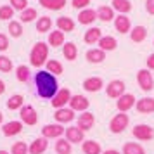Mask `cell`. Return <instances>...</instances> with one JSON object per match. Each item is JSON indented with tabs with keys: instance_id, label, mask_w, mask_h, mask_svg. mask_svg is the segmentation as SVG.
<instances>
[{
	"instance_id": "cell-44",
	"label": "cell",
	"mask_w": 154,
	"mask_h": 154,
	"mask_svg": "<svg viewBox=\"0 0 154 154\" xmlns=\"http://www.w3.org/2000/svg\"><path fill=\"white\" fill-rule=\"evenodd\" d=\"M88 4L90 0H71V5L78 11H83V9H88Z\"/></svg>"
},
{
	"instance_id": "cell-27",
	"label": "cell",
	"mask_w": 154,
	"mask_h": 154,
	"mask_svg": "<svg viewBox=\"0 0 154 154\" xmlns=\"http://www.w3.org/2000/svg\"><path fill=\"white\" fill-rule=\"evenodd\" d=\"M99 49L104 50V52H109V50H114L116 47H118V42H116V38L114 36H102L100 40H99Z\"/></svg>"
},
{
	"instance_id": "cell-11",
	"label": "cell",
	"mask_w": 154,
	"mask_h": 154,
	"mask_svg": "<svg viewBox=\"0 0 154 154\" xmlns=\"http://www.w3.org/2000/svg\"><path fill=\"white\" fill-rule=\"evenodd\" d=\"M135 104H137V100H135V97L132 94H123L116 100V107H118L119 112H128L132 107H135Z\"/></svg>"
},
{
	"instance_id": "cell-17",
	"label": "cell",
	"mask_w": 154,
	"mask_h": 154,
	"mask_svg": "<svg viewBox=\"0 0 154 154\" xmlns=\"http://www.w3.org/2000/svg\"><path fill=\"white\" fill-rule=\"evenodd\" d=\"M23 132V123L21 121H7L2 125V133L5 137H14Z\"/></svg>"
},
{
	"instance_id": "cell-47",
	"label": "cell",
	"mask_w": 154,
	"mask_h": 154,
	"mask_svg": "<svg viewBox=\"0 0 154 154\" xmlns=\"http://www.w3.org/2000/svg\"><path fill=\"white\" fill-rule=\"evenodd\" d=\"M147 69L149 71L154 69V54H151V56L147 57Z\"/></svg>"
},
{
	"instance_id": "cell-37",
	"label": "cell",
	"mask_w": 154,
	"mask_h": 154,
	"mask_svg": "<svg viewBox=\"0 0 154 154\" xmlns=\"http://www.w3.org/2000/svg\"><path fill=\"white\" fill-rule=\"evenodd\" d=\"M9 35L12 38H19L23 35V23L21 21H11L9 23Z\"/></svg>"
},
{
	"instance_id": "cell-10",
	"label": "cell",
	"mask_w": 154,
	"mask_h": 154,
	"mask_svg": "<svg viewBox=\"0 0 154 154\" xmlns=\"http://www.w3.org/2000/svg\"><path fill=\"white\" fill-rule=\"evenodd\" d=\"M88 106H90V100L85 97V95H82V94H76V95H73L69 100V107L73 109V111L76 112H85L87 109H88Z\"/></svg>"
},
{
	"instance_id": "cell-5",
	"label": "cell",
	"mask_w": 154,
	"mask_h": 154,
	"mask_svg": "<svg viewBox=\"0 0 154 154\" xmlns=\"http://www.w3.org/2000/svg\"><path fill=\"white\" fill-rule=\"evenodd\" d=\"M19 118H21L23 125L33 126V125H36V121H38V114H36L33 106H23L21 111H19Z\"/></svg>"
},
{
	"instance_id": "cell-6",
	"label": "cell",
	"mask_w": 154,
	"mask_h": 154,
	"mask_svg": "<svg viewBox=\"0 0 154 154\" xmlns=\"http://www.w3.org/2000/svg\"><path fill=\"white\" fill-rule=\"evenodd\" d=\"M125 88L126 87H125L123 80H112L106 87V94H107V97H111V99H119L125 94Z\"/></svg>"
},
{
	"instance_id": "cell-9",
	"label": "cell",
	"mask_w": 154,
	"mask_h": 154,
	"mask_svg": "<svg viewBox=\"0 0 154 154\" xmlns=\"http://www.w3.org/2000/svg\"><path fill=\"white\" fill-rule=\"evenodd\" d=\"M133 137L137 140H151L154 137V128L152 126L146 125V123H142V125H135L133 126Z\"/></svg>"
},
{
	"instance_id": "cell-42",
	"label": "cell",
	"mask_w": 154,
	"mask_h": 154,
	"mask_svg": "<svg viewBox=\"0 0 154 154\" xmlns=\"http://www.w3.org/2000/svg\"><path fill=\"white\" fill-rule=\"evenodd\" d=\"M11 7L14 9V11H26L28 9V0H11Z\"/></svg>"
},
{
	"instance_id": "cell-1",
	"label": "cell",
	"mask_w": 154,
	"mask_h": 154,
	"mask_svg": "<svg viewBox=\"0 0 154 154\" xmlns=\"http://www.w3.org/2000/svg\"><path fill=\"white\" fill-rule=\"evenodd\" d=\"M35 87H36V94L42 99H52L57 94V78L49 73L47 69H40L38 73H35Z\"/></svg>"
},
{
	"instance_id": "cell-31",
	"label": "cell",
	"mask_w": 154,
	"mask_h": 154,
	"mask_svg": "<svg viewBox=\"0 0 154 154\" xmlns=\"http://www.w3.org/2000/svg\"><path fill=\"white\" fill-rule=\"evenodd\" d=\"M24 106V97H23L21 94H16V95H12V97H9L7 100V107L11 109V111H21V107Z\"/></svg>"
},
{
	"instance_id": "cell-14",
	"label": "cell",
	"mask_w": 154,
	"mask_h": 154,
	"mask_svg": "<svg viewBox=\"0 0 154 154\" xmlns=\"http://www.w3.org/2000/svg\"><path fill=\"white\" fill-rule=\"evenodd\" d=\"M54 118L59 125H63V123H69L75 119V111L71 109V107H61V109H56L54 112Z\"/></svg>"
},
{
	"instance_id": "cell-16",
	"label": "cell",
	"mask_w": 154,
	"mask_h": 154,
	"mask_svg": "<svg viewBox=\"0 0 154 154\" xmlns=\"http://www.w3.org/2000/svg\"><path fill=\"white\" fill-rule=\"evenodd\" d=\"M94 123H95V116H94L90 111H85V112H82V114L78 116V125L76 126L82 128L83 132H87V130H92Z\"/></svg>"
},
{
	"instance_id": "cell-35",
	"label": "cell",
	"mask_w": 154,
	"mask_h": 154,
	"mask_svg": "<svg viewBox=\"0 0 154 154\" xmlns=\"http://www.w3.org/2000/svg\"><path fill=\"white\" fill-rule=\"evenodd\" d=\"M71 142L66 139H57L56 140V152L57 154H71Z\"/></svg>"
},
{
	"instance_id": "cell-36",
	"label": "cell",
	"mask_w": 154,
	"mask_h": 154,
	"mask_svg": "<svg viewBox=\"0 0 154 154\" xmlns=\"http://www.w3.org/2000/svg\"><path fill=\"white\" fill-rule=\"evenodd\" d=\"M16 78H17V82L26 83L29 80V68L28 66H24V64L17 66V68H16Z\"/></svg>"
},
{
	"instance_id": "cell-28",
	"label": "cell",
	"mask_w": 154,
	"mask_h": 154,
	"mask_svg": "<svg viewBox=\"0 0 154 154\" xmlns=\"http://www.w3.org/2000/svg\"><path fill=\"white\" fill-rule=\"evenodd\" d=\"M130 38H132V42H135V43H142L147 38L146 26H133L132 31H130Z\"/></svg>"
},
{
	"instance_id": "cell-38",
	"label": "cell",
	"mask_w": 154,
	"mask_h": 154,
	"mask_svg": "<svg viewBox=\"0 0 154 154\" xmlns=\"http://www.w3.org/2000/svg\"><path fill=\"white\" fill-rule=\"evenodd\" d=\"M19 17H21V23H31V21H35L36 17H38V12H36V9L28 7L26 11H23Z\"/></svg>"
},
{
	"instance_id": "cell-33",
	"label": "cell",
	"mask_w": 154,
	"mask_h": 154,
	"mask_svg": "<svg viewBox=\"0 0 154 154\" xmlns=\"http://www.w3.org/2000/svg\"><path fill=\"white\" fill-rule=\"evenodd\" d=\"M123 154H146V151L137 142H126L123 146Z\"/></svg>"
},
{
	"instance_id": "cell-25",
	"label": "cell",
	"mask_w": 154,
	"mask_h": 154,
	"mask_svg": "<svg viewBox=\"0 0 154 154\" xmlns=\"http://www.w3.org/2000/svg\"><path fill=\"white\" fill-rule=\"evenodd\" d=\"M47 43H49V47H54V49L63 47V45H64V33H63V31H59V29L50 31L49 38H47Z\"/></svg>"
},
{
	"instance_id": "cell-23",
	"label": "cell",
	"mask_w": 154,
	"mask_h": 154,
	"mask_svg": "<svg viewBox=\"0 0 154 154\" xmlns=\"http://www.w3.org/2000/svg\"><path fill=\"white\" fill-rule=\"evenodd\" d=\"M114 9L111 7V5H100V7L97 9V19H100V21L104 23H109V21H114Z\"/></svg>"
},
{
	"instance_id": "cell-46",
	"label": "cell",
	"mask_w": 154,
	"mask_h": 154,
	"mask_svg": "<svg viewBox=\"0 0 154 154\" xmlns=\"http://www.w3.org/2000/svg\"><path fill=\"white\" fill-rule=\"evenodd\" d=\"M146 11L151 16H154V0H146Z\"/></svg>"
},
{
	"instance_id": "cell-7",
	"label": "cell",
	"mask_w": 154,
	"mask_h": 154,
	"mask_svg": "<svg viewBox=\"0 0 154 154\" xmlns=\"http://www.w3.org/2000/svg\"><path fill=\"white\" fill-rule=\"evenodd\" d=\"M64 133H66V128L59 123H50V125H45L42 128V137L45 139H61Z\"/></svg>"
},
{
	"instance_id": "cell-3",
	"label": "cell",
	"mask_w": 154,
	"mask_h": 154,
	"mask_svg": "<svg viewBox=\"0 0 154 154\" xmlns=\"http://www.w3.org/2000/svg\"><path fill=\"white\" fill-rule=\"evenodd\" d=\"M128 123H130L128 114H126V112H118V114H114V118L111 119L109 130H111L112 133H121V132H125V128L128 126Z\"/></svg>"
},
{
	"instance_id": "cell-12",
	"label": "cell",
	"mask_w": 154,
	"mask_h": 154,
	"mask_svg": "<svg viewBox=\"0 0 154 154\" xmlns=\"http://www.w3.org/2000/svg\"><path fill=\"white\" fill-rule=\"evenodd\" d=\"M114 28L118 33L125 35V33H130L132 31V23H130V17L126 14H118L114 17Z\"/></svg>"
},
{
	"instance_id": "cell-13",
	"label": "cell",
	"mask_w": 154,
	"mask_h": 154,
	"mask_svg": "<svg viewBox=\"0 0 154 154\" xmlns=\"http://www.w3.org/2000/svg\"><path fill=\"white\" fill-rule=\"evenodd\" d=\"M64 135H66V140L71 142V144H80V142L85 140V132L78 126H68Z\"/></svg>"
},
{
	"instance_id": "cell-20",
	"label": "cell",
	"mask_w": 154,
	"mask_h": 154,
	"mask_svg": "<svg viewBox=\"0 0 154 154\" xmlns=\"http://www.w3.org/2000/svg\"><path fill=\"white\" fill-rule=\"evenodd\" d=\"M135 107H137V111L142 112V114H151V112H154V99L152 97L139 99L137 104H135Z\"/></svg>"
},
{
	"instance_id": "cell-34",
	"label": "cell",
	"mask_w": 154,
	"mask_h": 154,
	"mask_svg": "<svg viewBox=\"0 0 154 154\" xmlns=\"http://www.w3.org/2000/svg\"><path fill=\"white\" fill-rule=\"evenodd\" d=\"M45 66H47V71H49V73H52L54 76H57V75H63V71H64L63 64L59 63L57 59H49Z\"/></svg>"
},
{
	"instance_id": "cell-41",
	"label": "cell",
	"mask_w": 154,
	"mask_h": 154,
	"mask_svg": "<svg viewBox=\"0 0 154 154\" xmlns=\"http://www.w3.org/2000/svg\"><path fill=\"white\" fill-rule=\"evenodd\" d=\"M0 71L2 73H11L12 71V61L7 56H0Z\"/></svg>"
},
{
	"instance_id": "cell-18",
	"label": "cell",
	"mask_w": 154,
	"mask_h": 154,
	"mask_svg": "<svg viewBox=\"0 0 154 154\" xmlns=\"http://www.w3.org/2000/svg\"><path fill=\"white\" fill-rule=\"evenodd\" d=\"M102 36H104V35H102V29L97 28V26H95V28L92 26V28H88L87 31H85L83 42L88 43V45H95V43H99V40H100Z\"/></svg>"
},
{
	"instance_id": "cell-2",
	"label": "cell",
	"mask_w": 154,
	"mask_h": 154,
	"mask_svg": "<svg viewBox=\"0 0 154 154\" xmlns=\"http://www.w3.org/2000/svg\"><path fill=\"white\" fill-rule=\"evenodd\" d=\"M49 61V43L36 42L29 52V63L33 68H42Z\"/></svg>"
},
{
	"instance_id": "cell-45",
	"label": "cell",
	"mask_w": 154,
	"mask_h": 154,
	"mask_svg": "<svg viewBox=\"0 0 154 154\" xmlns=\"http://www.w3.org/2000/svg\"><path fill=\"white\" fill-rule=\"evenodd\" d=\"M9 49V38L4 33H0V52H5Z\"/></svg>"
},
{
	"instance_id": "cell-19",
	"label": "cell",
	"mask_w": 154,
	"mask_h": 154,
	"mask_svg": "<svg viewBox=\"0 0 154 154\" xmlns=\"http://www.w3.org/2000/svg\"><path fill=\"white\" fill-rule=\"evenodd\" d=\"M102 87H104V82H102L100 76H90V78H87V80L83 82V88L87 92H92V94L102 90Z\"/></svg>"
},
{
	"instance_id": "cell-26",
	"label": "cell",
	"mask_w": 154,
	"mask_h": 154,
	"mask_svg": "<svg viewBox=\"0 0 154 154\" xmlns=\"http://www.w3.org/2000/svg\"><path fill=\"white\" fill-rule=\"evenodd\" d=\"M82 151H83L85 154H102V147H100V144L95 142V140H83Z\"/></svg>"
},
{
	"instance_id": "cell-51",
	"label": "cell",
	"mask_w": 154,
	"mask_h": 154,
	"mask_svg": "<svg viewBox=\"0 0 154 154\" xmlns=\"http://www.w3.org/2000/svg\"><path fill=\"white\" fill-rule=\"evenodd\" d=\"M0 125H4V114H2V111H0Z\"/></svg>"
},
{
	"instance_id": "cell-8",
	"label": "cell",
	"mask_w": 154,
	"mask_h": 154,
	"mask_svg": "<svg viewBox=\"0 0 154 154\" xmlns=\"http://www.w3.org/2000/svg\"><path fill=\"white\" fill-rule=\"evenodd\" d=\"M71 97H73V94H71L69 88H61V90H57V94L52 97V107H56V109L66 107V104L71 100Z\"/></svg>"
},
{
	"instance_id": "cell-22",
	"label": "cell",
	"mask_w": 154,
	"mask_h": 154,
	"mask_svg": "<svg viewBox=\"0 0 154 154\" xmlns=\"http://www.w3.org/2000/svg\"><path fill=\"white\" fill-rule=\"evenodd\" d=\"M95 19H97V11H94V9H83L78 14V23L80 24H92Z\"/></svg>"
},
{
	"instance_id": "cell-29",
	"label": "cell",
	"mask_w": 154,
	"mask_h": 154,
	"mask_svg": "<svg viewBox=\"0 0 154 154\" xmlns=\"http://www.w3.org/2000/svg\"><path fill=\"white\" fill-rule=\"evenodd\" d=\"M63 56L68 59V61H75L78 57V47H76V43H73V42H68V43H64L63 45Z\"/></svg>"
},
{
	"instance_id": "cell-21",
	"label": "cell",
	"mask_w": 154,
	"mask_h": 154,
	"mask_svg": "<svg viewBox=\"0 0 154 154\" xmlns=\"http://www.w3.org/2000/svg\"><path fill=\"white\" fill-rule=\"evenodd\" d=\"M56 26L59 31H63V33H71V31H75V21L68 17V16H61V17H57L56 21Z\"/></svg>"
},
{
	"instance_id": "cell-40",
	"label": "cell",
	"mask_w": 154,
	"mask_h": 154,
	"mask_svg": "<svg viewBox=\"0 0 154 154\" xmlns=\"http://www.w3.org/2000/svg\"><path fill=\"white\" fill-rule=\"evenodd\" d=\"M11 154H28L26 142H14L12 147H11Z\"/></svg>"
},
{
	"instance_id": "cell-50",
	"label": "cell",
	"mask_w": 154,
	"mask_h": 154,
	"mask_svg": "<svg viewBox=\"0 0 154 154\" xmlns=\"http://www.w3.org/2000/svg\"><path fill=\"white\" fill-rule=\"evenodd\" d=\"M38 2H40V5H42V7L47 9V5H49V2H50V0H38Z\"/></svg>"
},
{
	"instance_id": "cell-24",
	"label": "cell",
	"mask_w": 154,
	"mask_h": 154,
	"mask_svg": "<svg viewBox=\"0 0 154 154\" xmlns=\"http://www.w3.org/2000/svg\"><path fill=\"white\" fill-rule=\"evenodd\" d=\"M85 57H87V61H88V63H92V64H100L106 59V52H104V50H100L97 47V49L87 50Z\"/></svg>"
},
{
	"instance_id": "cell-4",
	"label": "cell",
	"mask_w": 154,
	"mask_h": 154,
	"mask_svg": "<svg viewBox=\"0 0 154 154\" xmlns=\"http://www.w3.org/2000/svg\"><path fill=\"white\" fill-rule=\"evenodd\" d=\"M137 82H139V87L142 88L144 92H151L154 88V78H152V73L147 69H140L137 73Z\"/></svg>"
},
{
	"instance_id": "cell-32",
	"label": "cell",
	"mask_w": 154,
	"mask_h": 154,
	"mask_svg": "<svg viewBox=\"0 0 154 154\" xmlns=\"http://www.w3.org/2000/svg\"><path fill=\"white\" fill-rule=\"evenodd\" d=\"M111 7L118 11L119 14H128L132 11V4H130V0H112Z\"/></svg>"
},
{
	"instance_id": "cell-43",
	"label": "cell",
	"mask_w": 154,
	"mask_h": 154,
	"mask_svg": "<svg viewBox=\"0 0 154 154\" xmlns=\"http://www.w3.org/2000/svg\"><path fill=\"white\" fill-rule=\"evenodd\" d=\"M64 5H66V0H50L47 9L49 11H61V9H64Z\"/></svg>"
},
{
	"instance_id": "cell-49",
	"label": "cell",
	"mask_w": 154,
	"mask_h": 154,
	"mask_svg": "<svg viewBox=\"0 0 154 154\" xmlns=\"http://www.w3.org/2000/svg\"><path fill=\"white\" fill-rule=\"evenodd\" d=\"M5 88H7V87H5V83H4V82L0 80V95H2L4 92H5Z\"/></svg>"
},
{
	"instance_id": "cell-15",
	"label": "cell",
	"mask_w": 154,
	"mask_h": 154,
	"mask_svg": "<svg viewBox=\"0 0 154 154\" xmlns=\"http://www.w3.org/2000/svg\"><path fill=\"white\" fill-rule=\"evenodd\" d=\"M49 139H45V137H38L35 139L31 144L28 146V154H43L47 151V147H49Z\"/></svg>"
},
{
	"instance_id": "cell-30",
	"label": "cell",
	"mask_w": 154,
	"mask_h": 154,
	"mask_svg": "<svg viewBox=\"0 0 154 154\" xmlns=\"http://www.w3.org/2000/svg\"><path fill=\"white\" fill-rule=\"evenodd\" d=\"M50 28H52V19L49 16H40L36 19V31L40 33H50Z\"/></svg>"
},
{
	"instance_id": "cell-39",
	"label": "cell",
	"mask_w": 154,
	"mask_h": 154,
	"mask_svg": "<svg viewBox=\"0 0 154 154\" xmlns=\"http://www.w3.org/2000/svg\"><path fill=\"white\" fill-rule=\"evenodd\" d=\"M12 17H14V9L11 7V5H2L0 7V19L2 21H9Z\"/></svg>"
},
{
	"instance_id": "cell-53",
	"label": "cell",
	"mask_w": 154,
	"mask_h": 154,
	"mask_svg": "<svg viewBox=\"0 0 154 154\" xmlns=\"http://www.w3.org/2000/svg\"><path fill=\"white\" fill-rule=\"evenodd\" d=\"M152 43H154V42H152Z\"/></svg>"
},
{
	"instance_id": "cell-52",
	"label": "cell",
	"mask_w": 154,
	"mask_h": 154,
	"mask_svg": "<svg viewBox=\"0 0 154 154\" xmlns=\"http://www.w3.org/2000/svg\"><path fill=\"white\" fill-rule=\"evenodd\" d=\"M0 154H11V152H7V151H4V149H2V151H0Z\"/></svg>"
},
{
	"instance_id": "cell-48",
	"label": "cell",
	"mask_w": 154,
	"mask_h": 154,
	"mask_svg": "<svg viewBox=\"0 0 154 154\" xmlns=\"http://www.w3.org/2000/svg\"><path fill=\"white\" fill-rule=\"evenodd\" d=\"M102 154H121V152L116 151V149H107V151H102Z\"/></svg>"
}]
</instances>
